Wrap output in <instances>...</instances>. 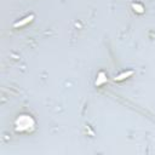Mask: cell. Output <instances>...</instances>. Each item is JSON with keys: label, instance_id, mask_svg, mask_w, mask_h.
I'll return each mask as SVG.
<instances>
[{"label": "cell", "instance_id": "1", "mask_svg": "<svg viewBox=\"0 0 155 155\" xmlns=\"http://www.w3.org/2000/svg\"><path fill=\"white\" fill-rule=\"evenodd\" d=\"M34 126V120L29 115H21L16 120V131H29Z\"/></svg>", "mask_w": 155, "mask_h": 155}, {"label": "cell", "instance_id": "2", "mask_svg": "<svg viewBox=\"0 0 155 155\" xmlns=\"http://www.w3.org/2000/svg\"><path fill=\"white\" fill-rule=\"evenodd\" d=\"M32 20H34V15H29V16H27V17H24L23 20H21V21H18V22H16L15 24H14V27L15 28H18V27H22V26H24V24H27V23H29Z\"/></svg>", "mask_w": 155, "mask_h": 155}, {"label": "cell", "instance_id": "3", "mask_svg": "<svg viewBox=\"0 0 155 155\" xmlns=\"http://www.w3.org/2000/svg\"><path fill=\"white\" fill-rule=\"evenodd\" d=\"M104 83H107V75H106V73H103V71H101L100 74H98V76H97V80H96V86H101L102 84H104Z\"/></svg>", "mask_w": 155, "mask_h": 155}, {"label": "cell", "instance_id": "4", "mask_svg": "<svg viewBox=\"0 0 155 155\" xmlns=\"http://www.w3.org/2000/svg\"><path fill=\"white\" fill-rule=\"evenodd\" d=\"M133 74V70H127V71H124V73H121V74H119L116 78H115V81H121V80H124V79H126V78H128V76H131Z\"/></svg>", "mask_w": 155, "mask_h": 155}, {"label": "cell", "instance_id": "5", "mask_svg": "<svg viewBox=\"0 0 155 155\" xmlns=\"http://www.w3.org/2000/svg\"><path fill=\"white\" fill-rule=\"evenodd\" d=\"M132 9H133L136 12H138V14H143V12H144V8H143L142 5H139V4H136V3L132 4Z\"/></svg>", "mask_w": 155, "mask_h": 155}]
</instances>
